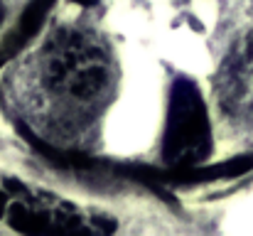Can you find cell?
Wrapping results in <instances>:
<instances>
[{"label": "cell", "instance_id": "cell-1", "mask_svg": "<svg viewBox=\"0 0 253 236\" xmlns=\"http://www.w3.org/2000/svg\"><path fill=\"white\" fill-rule=\"evenodd\" d=\"M42 77L52 96L72 106H91L111 81V62L96 40L62 30L44 52Z\"/></svg>", "mask_w": 253, "mask_h": 236}]
</instances>
